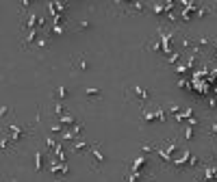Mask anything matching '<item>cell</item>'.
Segmentation results:
<instances>
[{
    "label": "cell",
    "mask_w": 217,
    "mask_h": 182,
    "mask_svg": "<svg viewBox=\"0 0 217 182\" xmlns=\"http://www.w3.org/2000/svg\"><path fill=\"white\" fill-rule=\"evenodd\" d=\"M191 136H193V128H187L185 130V139H191Z\"/></svg>",
    "instance_id": "cell-13"
},
{
    "label": "cell",
    "mask_w": 217,
    "mask_h": 182,
    "mask_svg": "<svg viewBox=\"0 0 217 182\" xmlns=\"http://www.w3.org/2000/svg\"><path fill=\"white\" fill-rule=\"evenodd\" d=\"M209 106H211V108L217 106V100H215V98H209Z\"/></svg>",
    "instance_id": "cell-16"
},
{
    "label": "cell",
    "mask_w": 217,
    "mask_h": 182,
    "mask_svg": "<svg viewBox=\"0 0 217 182\" xmlns=\"http://www.w3.org/2000/svg\"><path fill=\"white\" fill-rule=\"evenodd\" d=\"M132 91H135V93L139 95V100H141V102H146V100H148V91L143 89L141 85H135V87H132Z\"/></svg>",
    "instance_id": "cell-1"
},
{
    "label": "cell",
    "mask_w": 217,
    "mask_h": 182,
    "mask_svg": "<svg viewBox=\"0 0 217 182\" xmlns=\"http://www.w3.org/2000/svg\"><path fill=\"white\" fill-rule=\"evenodd\" d=\"M85 95H102V93H100V89L89 87V89H85Z\"/></svg>",
    "instance_id": "cell-8"
},
{
    "label": "cell",
    "mask_w": 217,
    "mask_h": 182,
    "mask_svg": "<svg viewBox=\"0 0 217 182\" xmlns=\"http://www.w3.org/2000/svg\"><path fill=\"white\" fill-rule=\"evenodd\" d=\"M85 148H89V145H87L85 141H76V143H74V148H72V150H74V152H80V150H85Z\"/></svg>",
    "instance_id": "cell-6"
},
{
    "label": "cell",
    "mask_w": 217,
    "mask_h": 182,
    "mask_svg": "<svg viewBox=\"0 0 217 182\" xmlns=\"http://www.w3.org/2000/svg\"><path fill=\"white\" fill-rule=\"evenodd\" d=\"M143 117H146V119H148V122H152V119H156V117H159V115H156V113H143Z\"/></svg>",
    "instance_id": "cell-10"
},
{
    "label": "cell",
    "mask_w": 217,
    "mask_h": 182,
    "mask_svg": "<svg viewBox=\"0 0 217 182\" xmlns=\"http://www.w3.org/2000/svg\"><path fill=\"white\" fill-rule=\"evenodd\" d=\"M148 182H150V180H148Z\"/></svg>",
    "instance_id": "cell-18"
},
{
    "label": "cell",
    "mask_w": 217,
    "mask_h": 182,
    "mask_svg": "<svg viewBox=\"0 0 217 182\" xmlns=\"http://www.w3.org/2000/svg\"><path fill=\"white\" fill-rule=\"evenodd\" d=\"M198 163H200V160H198V156H191V158H189V165H191V167H195Z\"/></svg>",
    "instance_id": "cell-14"
},
{
    "label": "cell",
    "mask_w": 217,
    "mask_h": 182,
    "mask_svg": "<svg viewBox=\"0 0 217 182\" xmlns=\"http://www.w3.org/2000/svg\"><path fill=\"white\" fill-rule=\"evenodd\" d=\"M91 152H94V156H96L98 160H100V163L104 160V154L100 152V148H98V145H91Z\"/></svg>",
    "instance_id": "cell-4"
},
{
    "label": "cell",
    "mask_w": 217,
    "mask_h": 182,
    "mask_svg": "<svg viewBox=\"0 0 217 182\" xmlns=\"http://www.w3.org/2000/svg\"><path fill=\"white\" fill-rule=\"evenodd\" d=\"M43 169V156H41V152L37 150L35 152V171H41Z\"/></svg>",
    "instance_id": "cell-2"
},
{
    "label": "cell",
    "mask_w": 217,
    "mask_h": 182,
    "mask_svg": "<svg viewBox=\"0 0 217 182\" xmlns=\"http://www.w3.org/2000/svg\"><path fill=\"white\" fill-rule=\"evenodd\" d=\"M169 113H180V106H176V104H174V106L169 108Z\"/></svg>",
    "instance_id": "cell-17"
},
{
    "label": "cell",
    "mask_w": 217,
    "mask_h": 182,
    "mask_svg": "<svg viewBox=\"0 0 217 182\" xmlns=\"http://www.w3.org/2000/svg\"><path fill=\"white\" fill-rule=\"evenodd\" d=\"M154 152H156V154H159V156H161L163 160H165V163H169V160H171V156H169V154H167L165 150H154Z\"/></svg>",
    "instance_id": "cell-7"
},
{
    "label": "cell",
    "mask_w": 217,
    "mask_h": 182,
    "mask_svg": "<svg viewBox=\"0 0 217 182\" xmlns=\"http://www.w3.org/2000/svg\"><path fill=\"white\" fill-rule=\"evenodd\" d=\"M74 122H76V117L72 115V113H65V115L61 117V124H74Z\"/></svg>",
    "instance_id": "cell-3"
},
{
    "label": "cell",
    "mask_w": 217,
    "mask_h": 182,
    "mask_svg": "<svg viewBox=\"0 0 217 182\" xmlns=\"http://www.w3.org/2000/svg\"><path fill=\"white\" fill-rule=\"evenodd\" d=\"M63 31H65V28H63V26H59V24H57V26H54V28H52V33H57V35H61Z\"/></svg>",
    "instance_id": "cell-12"
},
{
    "label": "cell",
    "mask_w": 217,
    "mask_h": 182,
    "mask_svg": "<svg viewBox=\"0 0 217 182\" xmlns=\"http://www.w3.org/2000/svg\"><path fill=\"white\" fill-rule=\"evenodd\" d=\"M178 59H180V54H178V52H174V54H171V57H169V61H171V63H176Z\"/></svg>",
    "instance_id": "cell-15"
},
{
    "label": "cell",
    "mask_w": 217,
    "mask_h": 182,
    "mask_svg": "<svg viewBox=\"0 0 217 182\" xmlns=\"http://www.w3.org/2000/svg\"><path fill=\"white\" fill-rule=\"evenodd\" d=\"M76 67H78V69H85V67H87L85 57H78V59H76Z\"/></svg>",
    "instance_id": "cell-9"
},
{
    "label": "cell",
    "mask_w": 217,
    "mask_h": 182,
    "mask_svg": "<svg viewBox=\"0 0 217 182\" xmlns=\"http://www.w3.org/2000/svg\"><path fill=\"white\" fill-rule=\"evenodd\" d=\"M67 98V89L65 87H59L57 89V100H65Z\"/></svg>",
    "instance_id": "cell-5"
},
{
    "label": "cell",
    "mask_w": 217,
    "mask_h": 182,
    "mask_svg": "<svg viewBox=\"0 0 217 182\" xmlns=\"http://www.w3.org/2000/svg\"><path fill=\"white\" fill-rule=\"evenodd\" d=\"M0 115H2V117L9 115V106H7V104H2V108H0Z\"/></svg>",
    "instance_id": "cell-11"
}]
</instances>
